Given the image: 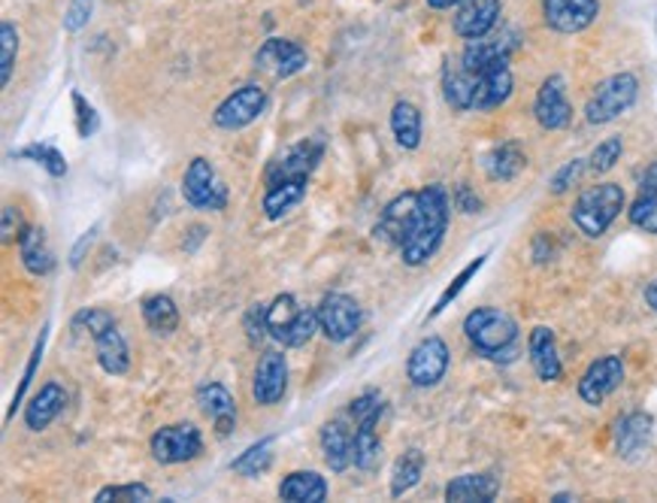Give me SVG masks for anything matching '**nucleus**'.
I'll return each instance as SVG.
<instances>
[{"label": "nucleus", "instance_id": "1", "mask_svg": "<svg viewBox=\"0 0 657 503\" xmlns=\"http://www.w3.org/2000/svg\"><path fill=\"white\" fill-rule=\"evenodd\" d=\"M449 216H452V201L442 185H424L419 192V204L412 213L403 243H400V258L407 267H421L437 255L442 246V237L449 230Z\"/></svg>", "mask_w": 657, "mask_h": 503}, {"label": "nucleus", "instance_id": "2", "mask_svg": "<svg viewBox=\"0 0 657 503\" xmlns=\"http://www.w3.org/2000/svg\"><path fill=\"white\" fill-rule=\"evenodd\" d=\"M464 333L470 346L494 365H512L519 358V321L497 307H476L466 312Z\"/></svg>", "mask_w": 657, "mask_h": 503}, {"label": "nucleus", "instance_id": "3", "mask_svg": "<svg viewBox=\"0 0 657 503\" xmlns=\"http://www.w3.org/2000/svg\"><path fill=\"white\" fill-rule=\"evenodd\" d=\"M624 188L618 183H600L585 188L582 195L576 197V204L569 209L573 216V225H576L585 237L597 240L603 237L606 230L613 228V222L622 216L624 209Z\"/></svg>", "mask_w": 657, "mask_h": 503}, {"label": "nucleus", "instance_id": "4", "mask_svg": "<svg viewBox=\"0 0 657 503\" xmlns=\"http://www.w3.org/2000/svg\"><path fill=\"white\" fill-rule=\"evenodd\" d=\"M318 328V309L300 307L295 295H279L267 307V333L276 343L288 346V349H300L316 337Z\"/></svg>", "mask_w": 657, "mask_h": 503}, {"label": "nucleus", "instance_id": "5", "mask_svg": "<svg viewBox=\"0 0 657 503\" xmlns=\"http://www.w3.org/2000/svg\"><path fill=\"white\" fill-rule=\"evenodd\" d=\"M636 97H639V80L634 73H613L594 89L585 103V122L594 127L609 125L634 106Z\"/></svg>", "mask_w": 657, "mask_h": 503}, {"label": "nucleus", "instance_id": "6", "mask_svg": "<svg viewBox=\"0 0 657 503\" xmlns=\"http://www.w3.org/2000/svg\"><path fill=\"white\" fill-rule=\"evenodd\" d=\"M182 197L185 204L201 213H222L227 206V188L209 158H192L188 171L182 176Z\"/></svg>", "mask_w": 657, "mask_h": 503}, {"label": "nucleus", "instance_id": "7", "mask_svg": "<svg viewBox=\"0 0 657 503\" xmlns=\"http://www.w3.org/2000/svg\"><path fill=\"white\" fill-rule=\"evenodd\" d=\"M148 452L158 464H185L204 452V437L192 422L164 424L148 440Z\"/></svg>", "mask_w": 657, "mask_h": 503}, {"label": "nucleus", "instance_id": "8", "mask_svg": "<svg viewBox=\"0 0 657 503\" xmlns=\"http://www.w3.org/2000/svg\"><path fill=\"white\" fill-rule=\"evenodd\" d=\"M264 106H267V92L258 82H246L218 103L216 113H213V125L222 131H243L261 119Z\"/></svg>", "mask_w": 657, "mask_h": 503}, {"label": "nucleus", "instance_id": "9", "mask_svg": "<svg viewBox=\"0 0 657 503\" xmlns=\"http://www.w3.org/2000/svg\"><path fill=\"white\" fill-rule=\"evenodd\" d=\"M361 304L342 291L325 295L318 304V328L328 337L330 343H346L355 333L361 331Z\"/></svg>", "mask_w": 657, "mask_h": 503}, {"label": "nucleus", "instance_id": "10", "mask_svg": "<svg viewBox=\"0 0 657 503\" xmlns=\"http://www.w3.org/2000/svg\"><path fill=\"white\" fill-rule=\"evenodd\" d=\"M449 361H452V355H449V346L442 337H424L412 352H409L407 361V379L415 386V389H433V386H440L442 377L449 373Z\"/></svg>", "mask_w": 657, "mask_h": 503}, {"label": "nucleus", "instance_id": "11", "mask_svg": "<svg viewBox=\"0 0 657 503\" xmlns=\"http://www.w3.org/2000/svg\"><path fill=\"white\" fill-rule=\"evenodd\" d=\"M325 155V143L321 140H304L288 152H283L279 158L273 161L267 173H264V183L267 188L279 183H309V176L318 167V161Z\"/></svg>", "mask_w": 657, "mask_h": 503}, {"label": "nucleus", "instance_id": "12", "mask_svg": "<svg viewBox=\"0 0 657 503\" xmlns=\"http://www.w3.org/2000/svg\"><path fill=\"white\" fill-rule=\"evenodd\" d=\"M309 55L307 49L295 43V40H285V37H270L264 40L258 55H255V68L267 70L273 80H291L295 73L307 70Z\"/></svg>", "mask_w": 657, "mask_h": 503}, {"label": "nucleus", "instance_id": "13", "mask_svg": "<svg viewBox=\"0 0 657 503\" xmlns=\"http://www.w3.org/2000/svg\"><path fill=\"white\" fill-rule=\"evenodd\" d=\"M533 119L545 131H564L573 122V103L567 101V82L561 73H552L540 85L536 101H533Z\"/></svg>", "mask_w": 657, "mask_h": 503}, {"label": "nucleus", "instance_id": "14", "mask_svg": "<svg viewBox=\"0 0 657 503\" xmlns=\"http://www.w3.org/2000/svg\"><path fill=\"white\" fill-rule=\"evenodd\" d=\"M624 382V361L618 355H603L591 361L588 370L578 379V398L588 407H600L613 391L622 389Z\"/></svg>", "mask_w": 657, "mask_h": 503}, {"label": "nucleus", "instance_id": "15", "mask_svg": "<svg viewBox=\"0 0 657 503\" xmlns=\"http://www.w3.org/2000/svg\"><path fill=\"white\" fill-rule=\"evenodd\" d=\"M600 16V0H543L545 24L557 34H582Z\"/></svg>", "mask_w": 657, "mask_h": 503}, {"label": "nucleus", "instance_id": "16", "mask_svg": "<svg viewBox=\"0 0 657 503\" xmlns=\"http://www.w3.org/2000/svg\"><path fill=\"white\" fill-rule=\"evenodd\" d=\"M285 391H288V361L283 352L261 355V361L255 367V379H251V398L258 407H276L283 403Z\"/></svg>", "mask_w": 657, "mask_h": 503}, {"label": "nucleus", "instance_id": "17", "mask_svg": "<svg viewBox=\"0 0 657 503\" xmlns=\"http://www.w3.org/2000/svg\"><path fill=\"white\" fill-rule=\"evenodd\" d=\"M503 3L500 0H461L454 7L452 28L461 40H479L487 37L500 22Z\"/></svg>", "mask_w": 657, "mask_h": 503}, {"label": "nucleus", "instance_id": "18", "mask_svg": "<svg viewBox=\"0 0 657 503\" xmlns=\"http://www.w3.org/2000/svg\"><path fill=\"white\" fill-rule=\"evenodd\" d=\"M515 76H512L510 61H497L491 68L476 73V92H473V110L476 113H491L512 97Z\"/></svg>", "mask_w": 657, "mask_h": 503}, {"label": "nucleus", "instance_id": "19", "mask_svg": "<svg viewBox=\"0 0 657 503\" xmlns=\"http://www.w3.org/2000/svg\"><path fill=\"white\" fill-rule=\"evenodd\" d=\"M415 204H419V192H403V195H397L394 201H388L373 228L376 240L400 249L403 234H407L409 222H412V213H415Z\"/></svg>", "mask_w": 657, "mask_h": 503}, {"label": "nucleus", "instance_id": "20", "mask_svg": "<svg viewBox=\"0 0 657 503\" xmlns=\"http://www.w3.org/2000/svg\"><path fill=\"white\" fill-rule=\"evenodd\" d=\"M194 401H197L206 419L216 424L218 437H227L234 431V424H237V401L222 382H204L197 389V394H194Z\"/></svg>", "mask_w": 657, "mask_h": 503}, {"label": "nucleus", "instance_id": "21", "mask_svg": "<svg viewBox=\"0 0 657 503\" xmlns=\"http://www.w3.org/2000/svg\"><path fill=\"white\" fill-rule=\"evenodd\" d=\"M527 355H531V367L536 379H543V382H561L564 379V365H561L552 328H545V325L533 328L531 340H527Z\"/></svg>", "mask_w": 657, "mask_h": 503}, {"label": "nucleus", "instance_id": "22", "mask_svg": "<svg viewBox=\"0 0 657 503\" xmlns=\"http://www.w3.org/2000/svg\"><path fill=\"white\" fill-rule=\"evenodd\" d=\"M321 458L333 473H342L355 464V424L333 419L321 428Z\"/></svg>", "mask_w": 657, "mask_h": 503}, {"label": "nucleus", "instance_id": "23", "mask_svg": "<svg viewBox=\"0 0 657 503\" xmlns=\"http://www.w3.org/2000/svg\"><path fill=\"white\" fill-rule=\"evenodd\" d=\"M473 92H476V70H470L461 58H449L445 68H442V97L445 103L466 113L473 110Z\"/></svg>", "mask_w": 657, "mask_h": 503}, {"label": "nucleus", "instance_id": "24", "mask_svg": "<svg viewBox=\"0 0 657 503\" xmlns=\"http://www.w3.org/2000/svg\"><path fill=\"white\" fill-rule=\"evenodd\" d=\"M519 47L515 34H487L479 37V40H466L464 52H461V61H464L470 70H485L497 61H510L512 49Z\"/></svg>", "mask_w": 657, "mask_h": 503}, {"label": "nucleus", "instance_id": "25", "mask_svg": "<svg viewBox=\"0 0 657 503\" xmlns=\"http://www.w3.org/2000/svg\"><path fill=\"white\" fill-rule=\"evenodd\" d=\"M91 340H94V352H97V365H101L103 373H110V377H125L127 370H131V349H127L125 333L119 331V325L103 328V331L94 333Z\"/></svg>", "mask_w": 657, "mask_h": 503}, {"label": "nucleus", "instance_id": "26", "mask_svg": "<svg viewBox=\"0 0 657 503\" xmlns=\"http://www.w3.org/2000/svg\"><path fill=\"white\" fill-rule=\"evenodd\" d=\"M651 434H655V419L648 412H627L615 424V452L622 458L639 455L651 443Z\"/></svg>", "mask_w": 657, "mask_h": 503}, {"label": "nucleus", "instance_id": "27", "mask_svg": "<svg viewBox=\"0 0 657 503\" xmlns=\"http://www.w3.org/2000/svg\"><path fill=\"white\" fill-rule=\"evenodd\" d=\"M64 403H68V391L61 389L58 382H45L43 389L31 398V403L24 407V424H28V431H34V434L37 431H45V428L61 415Z\"/></svg>", "mask_w": 657, "mask_h": 503}, {"label": "nucleus", "instance_id": "28", "mask_svg": "<svg viewBox=\"0 0 657 503\" xmlns=\"http://www.w3.org/2000/svg\"><path fill=\"white\" fill-rule=\"evenodd\" d=\"M500 494V480L494 473H464L445 485V501L452 503H491Z\"/></svg>", "mask_w": 657, "mask_h": 503}, {"label": "nucleus", "instance_id": "29", "mask_svg": "<svg viewBox=\"0 0 657 503\" xmlns=\"http://www.w3.org/2000/svg\"><path fill=\"white\" fill-rule=\"evenodd\" d=\"M19 255H22L24 270L31 276H49L55 270V252L49 249L43 228L24 225L22 237H19Z\"/></svg>", "mask_w": 657, "mask_h": 503}, {"label": "nucleus", "instance_id": "30", "mask_svg": "<svg viewBox=\"0 0 657 503\" xmlns=\"http://www.w3.org/2000/svg\"><path fill=\"white\" fill-rule=\"evenodd\" d=\"M379 419H382V412L355 422V468L363 470V473H373L382 464V440L376 431Z\"/></svg>", "mask_w": 657, "mask_h": 503}, {"label": "nucleus", "instance_id": "31", "mask_svg": "<svg viewBox=\"0 0 657 503\" xmlns=\"http://www.w3.org/2000/svg\"><path fill=\"white\" fill-rule=\"evenodd\" d=\"M482 167H485L487 179L494 183H512L519 173L527 167V158L519 143H500L494 150L482 155Z\"/></svg>", "mask_w": 657, "mask_h": 503}, {"label": "nucleus", "instance_id": "32", "mask_svg": "<svg viewBox=\"0 0 657 503\" xmlns=\"http://www.w3.org/2000/svg\"><path fill=\"white\" fill-rule=\"evenodd\" d=\"M279 497L291 503H321L328 497V482L316 470H297L283 480Z\"/></svg>", "mask_w": 657, "mask_h": 503}, {"label": "nucleus", "instance_id": "33", "mask_svg": "<svg viewBox=\"0 0 657 503\" xmlns=\"http://www.w3.org/2000/svg\"><path fill=\"white\" fill-rule=\"evenodd\" d=\"M421 110L415 103L409 101H397L394 110H391V134H394L397 146L400 150H419L421 146Z\"/></svg>", "mask_w": 657, "mask_h": 503}, {"label": "nucleus", "instance_id": "34", "mask_svg": "<svg viewBox=\"0 0 657 503\" xmlns=\"http://www.w3.org/2000/svg\"><path fill=\"white\" fill-rule=\"evenodd\" d=\"M143 321L148 325V331L158 337H171L179 328V307L171 295H152L143 300Z\"/></svg>", "mask_w": 657, "mask_h": 503}, {"label": "nucleus", "instance_id": "35", "mask_svg": "<svg viewBox=\"0 0 657 503\" xmlns=\"http://www.w3.org/2000/svg\"><path fill=\"white\" fill-rule=\"evenodd\" d=\"M421 473H424V452L407 449L391 470V497H403L407 492H412L421 482Z\"/></svg>", "mask_w": 657, "mask_h": 503}, {"label": "nucleus", "instance_id": "36", "mask_svg": "<svg viewBox=\"0 0 657 503\" xmlns=\"http://www.w3.org/2000/svg\"><path fill=\"white\" fill-rule=\"evenodd\" d=\"M307 185L309 183H279L270 185L267 192H264V216L276 222V218H283L285 213H291L304 197H307Z\"/></svg>", "mask_w": 657, "mask_h": 503}, {"label": "nucleus", "instance_id": "37", "mask_svg": "<svg viewBox=\"0 0 657 503\" xmlns=\"http://www.w3.org/2000/svg\"><path fill=\"white\" fill-rule=\"evenodd\" d=\"M10 158L16 161H34V164H40L49 176H55V179H61V176H68V158L61 155V152L55 150V146H49V143H31V146H24V150H16L10 152Z\"/></svg>", "mask_w": 657, "mask_h": 503}, {"label": "nucleus", "instance_id": "38", "mask_svg": "<svg viewBox=\"0 0 657 503\" xmlns=\"http://www.w3.org/2000/svg\"><path fill=\"white\" fill-rule=\"evenodd\" d=\"M627 216H630V225L639 230H646V234H657V188L651 185H639V192H636L634 204L627 209Z\"/></svg>", "mask_w": 657, "mask_h": 503}, {"label": "nucleus", "instance_id": "39", "mask_svg": "<svg viewBox=\"0 0 657 503\" xmlns=\"http://www.w3.org/2000/svg\"><path fill=\"white\" fill-rule=\"evenodd\" d=\"M485 264H487V252H482V255H476V258H473V261L466 264L464 270H461V274L454 276L452 283H449V286H445V291H442L440 300H437V304H433L431 316H428V319H437V316H442V312H445V309L452 307L454 300H458V295H461V291H464V288L470 286V279H473V276H476L479 270H482V267H485Z\"/></svg>", "mask_w": 657, "mask_h": 503}, {"label": "nucleus", "instance_id": "40", "mask_svg": "<svg viewBox=\"0 0 657 503\" xmlns=\"http://www.w3.org/2000/svg\"><path fill=\"white\" fill-rule=\"evenodd\" d=\"M273 443H276V437H264V440H258V443L246 449L237 461H230V470H234V473H243V476H261L264 470L270 468Z\"/></svg>", "mask_w": 657, "mask_h": 503}, {"label": "nucleus", "instance_id": "41", "mask_svg": "<svg viewBox=\"0 0 657 503\" xmlns=\"http://www.w3.org/2000/svg\"><path fill=\"white\" fill-rule=\"evenodd\" d=\"M16 55H19V28L12 22H3L0 24V85H3V89H7L12 80Z\"/></svg>", "mask_w": 657, "mask_h": 503}, {"label": "nucleus", "instance_id": "42", "mask_svg": "<svg viewBox=\"0 0 657 503\" xmlns=\"http://www.w3.org/2000/svg\"><path fill=\"white\" fill-rule=\"evenodd\" d=\"M624 155V140L622 137H606L603 143H597V150L591 152L588 171L591 173H609L622 161Z\"/></svg>", "mask_w": 657, "mask_h": 503}, {"label": "nucleus", "instance_id": "43", "mask_svg": "<svg viewBox=\"0 0 657 503\" xmlns=\"http://www.w3.org/2000/svg\"><path fill=\"white\" fill-rule=\"evenodd\" d=\"M45 337H49V328H43V331H40V340H37L34 352H31V361H28V367H24L22 382H19V389H16V394H12V407H10V412H7V419H12V415H16V410H19V403L24 401V394H28V389H31V382H34L37 367H40V361H43Z\"/></svg>", "mask_w": 657, "mask_h": 503}, {"label": "nucleus", "instance_id": "44", "mask_svg": "<svg viewBox=\"0 0 657 503\" xmlns=\"http://www.w3.org/2000/svg\"><path fill=\"white\" fill-rule=\"evenodd\" d=\"M97 503H110V501H152V489L143 485V482H127V485H106L101 492L94 494Z\"/></svg>", "mask_w": 657, "mask_h": 503}, {"label": "nucleus", "instance_id": "45", "mask_svg": "<svg viewBox=\"0 0 657 503\" xmlns=\"http://www.w3.org/2000/svg\"><path fill=\"white\" fill-rule=\"evenodd\" d=\"M70 101H73V106H76V134H80L82 140L94 137V134H97V127H101V115H97V110H94V106H91L80 92L70 94Z\"/></svg>", "mask_w": 657, "mask_h": 503}, {"label": "nucleus", "instance_id": "46", "mask_svg": "<svg viewBox=\"0 0 657 503\" xmlns=\"http://www.w3.org/2000/svg\"><path fill=\"white\" fill-rule=\"evenodd\" d=\"M110 325H115V316L110 312V309H101V307H85L73 316V328H76V331L85 328L91 337H94V333H101L103 328H110Z\"/></svg>", "mask_w": 657, "mask_h": 503}, {"label": "nucleus", "instance_id": "47", "mask_svg": "<svg viewBox=\"0 0 657 503\" xmlns=\"http://www.w3.org/2000/svg\"><path fill=\"white\" fill-rule=\"evenodd\" d=\"M585 167H588V158L567 161V164L552 176V185H548V188H552V195H567L569 188L578 183V176L585 173Z\"/></svg>", "mask_w": 657, "mask_h": 503}, {"label": "nucleus", "instance_id": "48", "mask_svg": "<svg viewBox=\"0 0 657 503\" xmlns=\"http://www.w3.org/2000/svg\"><path fill=\"white\" fill-rule=\"evenodd\" d=\"M376 412H386V403H382V394H379V391H373V389L363 391V394H358V398L349 403L351 422L370 419V415H376Z\"/></svg>", "mask_w": 657, "mask_h": 503}, {"label": "nucleus", "instance_id": "49", "mask_svg": "<svg viewBox=\"0 0 657 503\" xmlns=\"http://www.w3.org/2000/svg\"><path fill=\"white\" fill-rule=\"evenodd\" d=\"M243 328H246V333H249L251 343H258V340H264V337H270V333H267V307H264V304H255V307L246 312Z\"/></svg>", "mask_w": 657, "mask_h": 503}, {"label": "nucleus", "instance_id": "50", "mask_svg": "<svg viewBox=\"0 0 657 503\" xmlns=\"http://www.w3.org/2000/svg\"><path fill=\"white\" fill-rule=\"evenodd\" d=\"M91 19V0H73L70 3V10L64 12V31L68 34H76V31H82L85 24H89Z\"/></svg>", "mask_w": 657, "mask_h": 503}, {"label": "nucleus", "instance_id": "51", "mask_svg": "<svg viewBox=\"0 0 657 503\" xmlns=\"http://www.w3.org/2000/svg\"><path fill=\"white\" fill-rule=\"evenodd\" d=\"M454 204H458V209L461 213H466V216H473V213H479L482 209V197L470 188L466 183H461L458 188H454Z\"/></svg>", "mask_w": 657, "mask_h": 503}, {"label": "nucleus", "instance_id": "52", "mask_svg": "<svg viewBox=\"0 0 657 503\" xmlns=\"http://www.w3.org/2000/svg\"><path fill=\"white\" fill-rule=\"evenodd\" d=\"M22 216H19V209L16 206H3V243H12L22 237Z\"/></svg>", "mask_w": 657, "mask_h": 503}, {"label": "nucleus", "instance_id": "53", "mask_svg": "<svg viewBox=\"0 0 657 503\" xmlns=\"http://www.w3.org/2000/svg\"><path fill=\"white\" fill-rule=\"evenodd\" d=\"M91 240H94V230H89V234H82L80 243L73 246V252H70V267H80L82 264V255H85V249L91 246Z\"/></svg>", "mask_w": 657, "mask_h": 503}, {"label": "nucleus", "instance_id": "54", "mask_svg": "<svg viewBox=\"0 0 657 503\" xmlns=\"http://www.w3.org/2000/svg\"><path fill=\"white\" fill-rule=\"evenodd\" d=\"M646 304L651 312H657V279H651L646 286Z\"/></svg>", "mask_w": 657, "mask_h": 503}, {"label": "nucleus", "instance_id": "55", "mask_svg": "<svg viewBox=\"0 0 657 503\" xmlns=\"http://www.w3.org/2000/svg\"><path fill=\"white\" fill-rule=\"evenodd\" d=\"M424 3H428L431 10H454L461 0H424Z\"/></svg>", "mask_w": 657, "mask_h": 503}, {"label": "nucleus", "instance_id": "56", "mask_svg": "<svg viewBox=\"0 0 657 503\" xmlns=\"http://www.w3.org/2000/svg\"><path fill=\"white\" fill-rule=\"evenodd\" d=\"M552 501H557V503H567V501H576V497H573V494H555V497H552Z\"/></svg>", "mask_w": 657, "mask_h": 503}, {"label": "nucleus", "instance_id": "57", "mask_svg": "<svg viewBox=\"0 0 657 503\" xmlns=\"http://www.w3.org/2000/svg\"><path fill=\"white\" fill-rule=\"evenodd\" d=\"M646 176H648V179H655V183H657V161H655V164H651V167H648Z\"/></svg>", "mask_w": 657, "mask_h": 503}]
</instances>
